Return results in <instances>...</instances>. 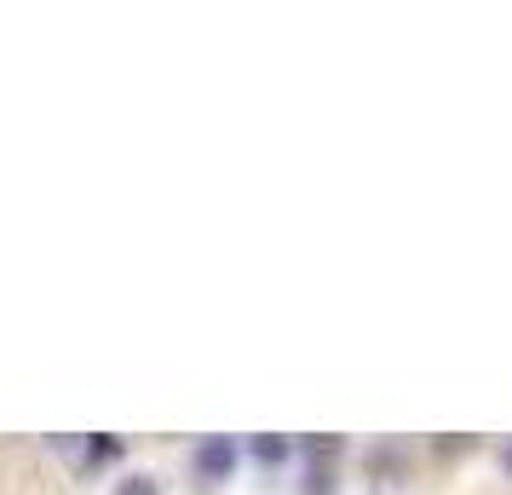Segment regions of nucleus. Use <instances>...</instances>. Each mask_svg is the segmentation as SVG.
Masks as SVG:
<instances>
[{
    "instance_id": "nucleus-1",
    "label": "nucleus",
    "mask_w": 512,
    "mask_h": 495,
    "mask_svg": "<svg viewBox=\"0 0 512 495\" xmlns=\"http://www.w3.org/2000/svg\"><path fill=\"white\" fill-rule=\"evenodd\" d=\"M190 461H196V472H202L208 484H225V478L236 472V444H231V438H202Z\"/></svg>"
},
{
    "instance_id": "nucleus-2",
    "label": "nucleus",
    "mask_w": 512,
    "mask_h": 495,
    "mask_svg": "<svg viewBox=\"0 0 512 495\" xmlns=\"http://www.w3.org/2000/svg\"><path fill=\"white\" fill-rule=\"evenodd\" d=\"M254 455L265 467H277V461H288V438H254Z\"/></svg>"
},
{
    "instance_id": "nucleus-3",
    "label": "nucleus",
    "mask_w": 512,
    "mask_h": 495,
    "mask_svg": "<svg viewBox=\"0 0 512 495\" xmlns=\"http://www.w3.org/2000/svg\"><path fill=\"white\" fill-rule=\"evenodd\" d=\"M305 495H334V472H311V484H305Z\"/></svg>"
},
{
    "instance_id": "nucleus-4",
    "label": "nucleus",
    "mask_w": 512,
    "mask_h": 495,
    "mask_svg": "<svg viewBox=\"0 0 512 495\" xmlns=\"http://www.w3.org/2000/svg\"><path fill=\"white\" fill-rule=\"evenodd\" d=\"M116 495H156V484H150V478H127Z\"/></svg>"
},
{
    "instance_id": "nucleus-5",
    "label": "nucleus",
    "mask_w": 512,
    "mask_h": 495,
    "mask_svg": "<svg viewBox=\"0 0 512 495\" xmlns=\"http://www.w3.org/2000/svg\"><path fill=\"white\" fill-rule=\"evenodd\" d=\"M501 461H507V467H512V449H501Z\"/></svg>"
}]
</instances>
